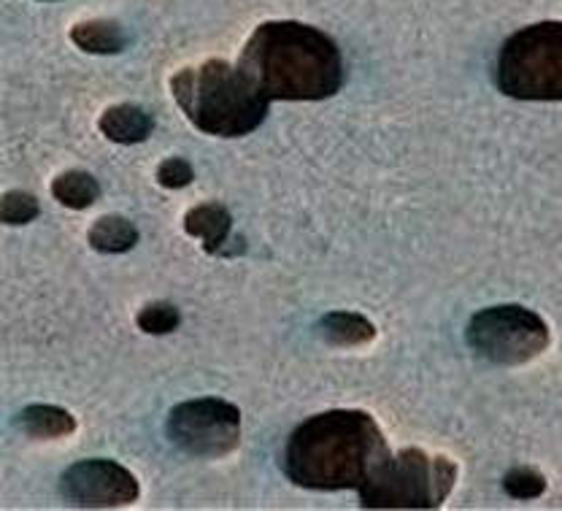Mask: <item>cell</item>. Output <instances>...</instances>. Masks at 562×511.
Listing matches in <instances>:
<instances>
[{
  "label": "cell",
  "instance_id": "obj_19",
  "mask_svg": "<svg viewBox=\"0 0 562 511\" xmlns=\"http://www.w3.org/2000/svg\"><path fill=\"white\" fill-rule=\"evenodd\" d=\"M192 179H195V170L184 157H168L157 168V181L166 190H184V187L192 185Z\"/></svg>",
  "mask_w": 562,
  "mask_h": 511
},
{
  "label": "cell",
  "instance_id": "obj_5",
  "mask_svg": "<svg viewBox=\"0 0 562 511\" xmlns=\"http://www.w3.org/2000/svg\"><path fill=\"white\" fill-rule=\"evenodd\" d=\"M457 481L449 457H432L422 449L390 455L371 479L360 487L366 509H438Z\"/></svg>",
  "mask_w": 562,
  "mask_h": 511
},
{
  "label": "cell",
  "instance_id": "obj_1",
  "mask_svg": "<svg viewBox=\"0 0 562 511\" xmlns=\"http://www.w3.org/2000/svg\"><path fill=\"white\" fill-rule=\"evenodd\" d=\"M386 457L390 449L382 427L368 411L330 409L292 431L281 471L303 490H360Z\"/></svg>",
  "mask_w": 562,
  "mask_h": 511
},
{
  "label": "cell",
  "instance_id": "obj_7",
  "mask_svg": "<svg viewBox=\"0 0 562 511\" xmlns=\"http://www.w3.org/2000/svg\"><path fill=\"white\" fill-rule=\"evenodd\" d=\"M166 433L176 449L214 460L241 444V411L222 398H195L171 409Z\"/></svg>",
  "mask_w": 562,
  "mask_h": 511
},
{
  "label": "cell",
  "instance_id": "obj_2",
  "mask_svg": "<svg viewBox=\"0 0 562 511\" xmlns=\"http://www.w3.org/2000/svg\"><path fill=\"white\" fill-rule=\"evenodd\" d=\"M238 68L268 101H325L341 92L344 55L336 41L303 22H262Z\"/></svg>",
  "mask_w": 562,
  "mask_h": 511
},
{
  "label": "cell",
  "instance_id": "obj_3",
  "mask_svg": "<svg viewBox=\"0 0 562 511\" xmlns=\"http://www.w3.org/2000/svg\"><path fill=\"white\" fill-rule=\"evenodd\" d=\"M173 101L192 127L216 138L255 133L268 116V98L227 60H206L184 68L171 79Z\"/></svg>",
  "mask_w": 562,
  "mask_h": 511
},
{
  "label": "cell",
  "instance_id": "obj_15",
  "mask_svg": "<svg viewBox=\"0 0 562 511\" xmlns=\"http://www.w3.org/2000/svg\"><path fill=\"white\" fill-rule=\"evenodd\" d=\"M52 196H55L57 203L81 211L90 209L101 198V185L87 170H66V174H60L52 181Z\"/></svg>",
  "mask_w": 562,
  "mask_h": 511
},
{
  "label": "cell",
  "instance_id": "obj_16",
  "mask_svg": "<svg viewBox=\"0 0 562 511\" xmlns=\"http://www.w3.org/2000/svg\"><path fill=\"white\" fill-rule=\"evenodd\" d=\"M503 490L514 501H536L547 492V477L530 466H517L503 477Z\"/></svg>",
  "mask_w": 562,
  "mask_h": 511
},
{
  "label": "cell",
  "instance_id": "obj_17",
  "mask_svg": "<svg viewBox=\"0 0 562 511\" xmlns=\"http://www.w3.org/2000/svg\"><path fill=\"white\" fill-rule=\"evenodd\" d=\"M136 322L146 336H168V333H173L176 327L181 325V314L173 303L155 301L146 303V307L138 311Z\"/></svg>",
  "mask_w": 562,
  "mask_h": 511
},
{
  "label": "cell",
  "instance_id": "obj_10",
  "mask_svg": "<svg viewBox=\"0 0 562 511\" xmlns=\"http://www.w3.org/2000/svg\"><path fill=\"white\" fill-rule=\"evenodd\" d=\"M98 127L114 144L133 146L144 144L151 136V131H155V116L146 109H140V105L120 103L103 111L101 120H98Z\"/></svg>",
  "mask_w": 562,
  "mask_h": 511
},
{
  "label": "cell",
  "instance_id": "obj_4",
  "mask_svg": "<svg viewBox=\"0 0 562 511\" xmlns=\"http://www.w3.org/2000/svg\"><path fill=\"white\" fill-rule=\"evenodd\" d=\"M495 85L514 101H562V22H536L508 35L497 52Z\"/></svg>",
  "mask_w": 562,
  "mask_h": 511
},
{
  "label": "cell",
  "instance_id": "obj_14",
  "mask_svg": "<svg viewBox=\"0 0 562 511\" xmlns=\"http://www.w3.org/2000/svg\"><path fill=\"white\" fill-rule=\"evenodd\" d=\"M87 241L92 249L103 252V255H125L138 244V227L127 216L105 214L90 227Z\"/></svg>",
  "mask_w": 562,
  "mask_h": 511
},
{
  "label": "cell",
  "instance_id": "obj_11",
  "mask_svg": "<svg viewBox=\"0 0 562 511\" xmlns=\"http://www.w3.org/2000/svg\"><path fill=\"white\" fill-rule=\"evenodd\" d=\"M70 41L87 55H120L131 44V35L116 20H90L74 25Z\"/></svg>",
  "mask_w": 562,
  "mask_h": 511
},
{
  "label": "cell",
  "instance_id": "obj_12",
  "mask_svg": "<svg viewBox=\"0 0 562 511\" xmlns=\"http://www.w3.org/2000/svg\"><path fill=\"white\" fill-rule=\"evenodd\" d=\"M16 427L31 438H63L76 431V416L60 407L35 403L16 414Z\"/></svg>",
  "mask_w": 562,
  "mask_h": 511
},
{
  "label": "cell",
  "instance_id": "obj_18",
  "mask_svg": "<svg viewBox=\"0 0 562 511\" xmlns=\"http://www.w3.org/2000/svg\"><path fill=\"white\" fill-rule=\"evenodd\" d=\"M0 214H3V225H27L41 214V203L33 192L25 190H9L0 203Z\"/></svg>",
  "mask_w": 562,
  "mask_h": 511
},
{
  "label": "cell",
  "instance_id": "obj_9",
  "mask_svg": "<svg viewBox=\"0 0 562 511\" xmlns=\"http://www.w3.org/2000/svg\"><path fill=\"white\" fill-rule=\"evenodd\" d=\"M231 227H233L231 211H227V205L216 201L192 205L184 216L187 236L201 238L203 249H206L209 255H220V252H225L227 238H231Z\"/></svg>",
  "mask_w": 562,
  "mask_h": 511
},
{
  "label": "cell",
  "instance_id": "obj_8",
  "mask_svg": "<svg viewBox=\"0 0 562 511\" xmlns=\"http://www.w3.org/2000/svg\"><path fill=\"white\" fill-rule=\"evenodd\" d=\"M63 498L76 509H120L138 501V479L105 457L79 460L60 477Z\"/></svg>",
  "mask_w": 562,
  "mask_h": 511
},
{
  "label": "cell",
  "instance_id": "obj_6",
  "mask_svg": "<svg viewBox=\"0 0 562 511\" xmlns=\"http://www.w3.org/2000/svg\"><path fill=\"white\" fill-rule=\"evenodd\" d=\"M465 341L495 366H525L547 352L549 325L532 309L503 303L476 311L465 327Z\"/></svg>",
  "mask_w": 562,
  "mask_h": 511
},
{
  "label": "cell",
  "instance_id": "obj_13",
  "mask_svg": "<svg viewBox=\"0 0 562 511\" xmlns=\"http://www.w3.org/2000/svg\"><path fill=\"white\" fill-rule=\"evenodd\" d=\"M319 336L336 346H360L376 338V327L357 311H330L319 320Z\"/></svg>",
  "mask_w": 562,
  "mask_h": 511
}]
</instances>
